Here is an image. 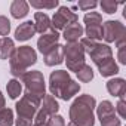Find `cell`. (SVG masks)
<instances>
[{"mask_svg": "<svg viewBox=\"0 0 126 126\" xmlns=\"http://www.w3.org/2000/svg\"><path fill=\"white\" fill-rule=\"evenodd\" d=\"M95 108H96V99L92 95L89 94L79 95L70 107V111H68L70 122L76 126H94Z\"/></svg>", "mask_w": 126, "mask_h": 126, "instance_id": "cell-1", "label": "cell"}, {"mask_svg": "<svg viewBox=\"0 0 126 126\" xmlns=\"http://www.w3.org/2000/svg\"><path fill=\"white\" fill-rule=\"evenodd\" d=\"M34 34H36L34 22L33 21H25V22H22V24H19L16 27V30H15V40H18V42H27Z\"/></svg>", "mask_w": 126, "mask_h": 126, "instance_id": "cell-13", "label": "cell"}, {"mask_svg": "<svg viewBox=\"0 0 126 126\" xmlns=\"http://www.w3.org/2000/svg\"><path fill=\"white\" fill-rule=\"evenodd\" d=\"M89 56H91V59L94 61V64L98 67L101 62H104L105 59H108V58H111L113 56V49L108 46V45H105V43H96V46L89 52Z\"/></svg>", "mask_w": 126, "mask_h": 126, "instance_id": "cell-10", "label": "cell"}, {"mask_svg": "<svg viewBox=\"0 0 126 126\" xmlns=\"http://www.w3.org/2000/svg\"><path fill=\"white\" fill-rule=\"evenodd\" d=\"M105 88L108 91V94L111 96H117V98H125L126 94V80L122 77H114L110 79L105 83Z\"/></svg>", "mask_w": 126, "mask_h": 126, "instance_id": "cell-11", "label": "cell"}, {"mask_svg": "<svg viewBox=\"0 0 126 126\" xmlns=\"http://www.w3.org/2000/svg\"><path fill=\"white\" fill-rule=\"evenodd\" d=\"M83 30H85V34L88 39L95 40V42L102 40V24L101 25H88Z\"/></svg>", "mask_w": 126, "mask_h": 126, "instance_id": "cell-23", "label": "cell"}, {"mask_svg": "<svg viewBox=\"0 0 126 126\" xmlns=\"http://www.w3.org/2000/svg\"><path fill=\"white\" fill-rule=\"evenodd\" d=\"M98 71L102 77H113L119 73V65L116 64V61L114 58H108L105 59L104 62H101V64L98 65Z\"/></svg>", "mask_w": 126, "mask_h": 126, "instance_id": "cell-17", "label": "cell"}, {"mask_svg": "<svg viewBox=\"0 0 126 126\" xmlns=\"http://www.w3.org/2000/svg\"><path fill=\"white\" fill-rule=\"evenodd\" d=\"M59 37H61V34L53 27H50L49 31L45 33V34H42L39 37V40H37V49H39V52L43 53V55H46L49 50H52L59 43Z\"/></svg>", "mask_w": 126, "mask_h": 126, "instance_id": "cell-9", "label": "cell"}, {"mask_svg": "<svg viewBox=\"0 0 126 126\" xmlns=\"http://www.w3.org/2000/svg\"><path fill=\"white\" fill-rule=\"evenodd\" d=\"M67 126H76V125H73V123H71V122H70V123H68V125H67Z\"/></svg>", "mask_w": 126, "mask_h": 126, "instance_id": "cell-36", "label": "cell"}, {"mask_svg": "<svg viewBox=\"0 0 126 126\" xmlns=\"http://www.w3.org/2000/svg\"><path fill=\"white\" fill-rule=\"evenodd\" d=\"M15 122L14 119V111L11 108H3L0 111V126H12Z\"/></svg>", "mask_w": 126, "mask_h": 126, "instance_id": "cell-25", "label": "cell"}, {"mask_svg": "<svg viewBox=\"0 0 126 126\" xmlns=\"http://www.w3.org/2000/svg\"><path fill=\"white\" fill-rule=\"evenodd\" d=\"M102 12L108 14V15H113L116 11H117V6H119V2H114V0H102L99 3Z\"/></svg>", "mask_w": 126, "mask_h": 126, "instance_id": "cell-27", "label": "cell"}, {"mask_svg": "<svg viewBox=\"0 0 126 126\" xmlns=\"http://www.w3.org/2000/svg\"><path fill=\"white\" fill-rule=\"evenodd\" d=\"M76 22H79L77 14L73 12L67 6H59L58 8V12H55L53 16H52V19H50V25L56 31L64 30L67 25H71V24H76Z\"/></svg>", "mask_w": 126, "mask_h": 126, "instance_id": "cell-6", "label": "cell"}, {"mask_svg": "<svg viewBox=\"0 0 126 126\" xmlns=\"http://www.w3.org/2000/svg\"><path fill=\"white\" fill-rule=\"evenodd\" d=\"M37 62V52L31 46H19L15 49L14 55L9 59L11 64V74L14 79L21 80L22 76L27 73V68Z\"/></svg>", "mask_w": 126, "mask_h": 126, "instance_id": "cell-2", "label": "cell"}, {"mask_svg": "<svg viewBox=\"0 0 126 126\" xmlns=\"http://www.w3.org/2000/svg\"><path fill=\"white\" fill-rule=\"evenodd\" d=\"M83 22L88 25H101L102 24V16L99 12H88L83 16Z\"/></svg>", "mask_w": 126, "mask_h": 126, "instance_id": "cell-26", "label": "cell"}, {"mask_svg": "<svg viewBox=\"0 0 126 126\" xmlns=\"http://www.w3.org/2000/svg\"><path fill=\"white\" fill-rule=\"evenodd\" d=\"M126 37V27L120 21H105L102 22V39L107 43H116L119 39ZM105 43V45H107Z\"/></svg>", "mask_w": 126, "mask_h": 126, "instance_id": "cell-8", "label": "cell"}, {"mask_svg": "<svg viewBox=\"0 0 126 126\" xmlns=\"http://www.w3.org/2000/svg\"><path fill=\"white\" fill-rule=\"evenodd\" d=\"M43 126H46V125H43Z\"/></svg>", "mask_w": 126, "mask_h": 126, "instance_id": "cell-37", "label": "cell"}, {"mask_svg": "<svg viewBox=\"0 0 126 126\" xmlns=\"http://www.w3.org/2000/svg\"><path fill=\"white\" fill-rule=\"evenodd\" d=\"M83 33H85V30H83L82 24L76 22V24L67 25L64 30H62V37L65 39L67 43H76L83 37Z\"/></svg>", "mask_w": 126, "mask_h": 126, "instance_id": "cell-12", "label": "cell"}, {"mask_svg": "<svg viewBox=\"0 0 126 126\" xmlns=\"http://www.w3.org/2000/svg\"><path fill=\"white\" fill-rule=\"evenodd\" d=\"M9 33H11V21L6 16L0 15V36L8 37Z\"/></svg>", "mask_w": 126, "mask_h": 126, "instance_id": "cell-30", "label": "cell"}, {"mask_svg": "<svg viewBox=\"0 0 126 126\" xmlns=\"http://www.w3.org/2000/svg\"><path fill=\"white\" fill-rule=\"evenodd\" d=\"M6 91H8V95L11 99H16V98H19V95L22 92V83L16 79H11L6 83Z\"/></svg>", "mask_w": 126, "mask_h": 126, "instance_id": "cell-21", "label": "cell"}, {"mask_svg": "<svg viewBox=\"0 0 126 126\" xmlns=\"http://www.w3.org/2000/svg\"><path fill=\"white\" fill-rule=\"evenodd\" d=\"M21 82L24 83L25 86V91L24 94H28V95H33L36 96L37 99H43V96L46 95V85H45V77H43V73L39 71V70H31V71H27Z\"/></svg>", "mask_w": 126, "mask_h": 126, "instance_id": "cell-3", "label": "cell"}, {"mask_svg": "<svg viewBox=\"0 0 126 126\" xmlns=\"http://www.w3.org/2000/svg\"><path fill=\"white\" fill-rule=\"evenodd\" d=\"M99 123H101V126H122V120L116 116V113L111 114V116H107V117L101 119Z\"/></svg>", "mask_w": 126, "mask_h": 126, "instance_id": "cell-28", "label": "cell"}, {"mask_svg": "<svg viewBox=\"0 0 126 126\" xmlns=\"http://www.w3.org/2000/svg\"><path fill=\"white\" fill-rule=\"evenodd\" d=\"M46 126H65V120H64V117L59 116V114H53V116H50L47 119Z\"/></svg>", "mask_w": 126, "mask_h": 126, "instance_id": "cell-31", "label": "cell"}, {"mask_svg": "<svg viewBox=\"0 0 126 126\" xmlns=\"http://www.w3.org/2000/svg\"><path fill=\"white\" fill-rule=\"evenodd\" d=\"M43 61L47 67H55L64 62V56H62V45H56L52 50H49L46 55H43Z\"/></svg>", "mask_w": 126, "mask_h": 126, "instance_id": "cell-14", "label": "cell"}, {"mask_svg": "<svg viewBox=\"0 0 126 126\" xmlns=\"http://www.w3.org/2000/svg\"><path fill=\"white\" fill-rule=\"evenodd\" d=\"M77 6H79V9H80V11L88 12V11H91V9H95V8L98 6V3H96V2H91V0H88V2L82 0V2H79V3H77Z\"/></svg>", "mask_w": 126, "mask_h": 126, "instance_id": "cell-33", "label": "cell"}, {"mask_svg": "<svg viewBox=\"0 0 126 126\" xmlns=\"http://www.w3.org/2000/svg\"><path fill=\"white\" fill-rule=\"evenodd\" d=\"M117 59H119L120 64L126 65V46L117 47Z\"/></svg>", "mask_w": 126, "mask_h": 126, "instance_id": "cell-34", "label": "cell"}, {"mask_svg": "<svg viewBox=\"0 0 126 126\" xmlns=\"http://www.w3.org/2000/svg\"><path fill=\"white\" fill-rule=\"evenodd\" d=\"M116 113L119 114V119H126V102H125V98H119V102L117 105L114 107Z\"/></svg>", "mask_w": 126, "mask_h": 126, "instance_id": "cell-32", "label": "cell"}, {"mask_svg": "<svg viewBox=\"0 0 126 126\" xmlns=\"http://www.w3.org/2000/svg\"><path fill=\"white\" fill-rule=\"evenodd\" d=\"M116 113V110H114V105L110 102V101H101L98 105H96V116H98V119L101 120V119H104V117H107V116H111V114H114Z\"/></svg>", "mask_w": 126, "mask_h": 126, "instance_id": "cell-22", "label": "cell"}, {"mask_svg": "<svg viewBox=\"0 0 126 126\" xmlns=\"http://www.w3.org/2000/svg\"><path fill=\"white\" fill-rule=\"evenodd\" d=\"M40 108L50 117V116H53V114L58 113L59 104H58L56 98L49 94V95H45V96H43V99H42V102H40Z\"/></svg>", "mask_w": 126, "mask_h": 126, "instance_id": "cell-18", "label": "cell"}, {"mask_svg": "<svg viewBox=\"0 0 126 126\" xmlns=\"http://www.w3.org/2000/svg\"><path fill=\"white\" fill-rule=\"evenodd\" d=\"M71 80L70 73L67 70H55L49 76V92L52 96L59 98L62 89L65 88V85Z\"/></svg>", "mask_w": 126, "mask_h": 126, "instance_id": "cell-7", "label": "cell"}, {"mask_svg": "<svg viewBox=\"0 0 126 126\" xmlns=\"http://www.w3.org/2000/svg\"><path fill=\"white\" fill-rule=\"evenodd\" d=\"M40 99H37L33 95L24 94L21 96L19 101H16L15 104V110H16V117L18 119H25V120H31L34 119L37 110L40 108Z\"/></svg>", "mask_w": 126, "mask_h": 126, "instance_id": "cell-5", "label": "cell"}, {"mask_svg": "<svg viewBox=\"0 0 126 126\" xmlns=\"http://www.w3.org/2000/svg\"><path fill=\"white\" fill-rule=\"evenodd\" d=\"M62 56L67 62V70L77 73L86 62H85V50L79 42L65 43L62 46Z\"/></svg>", "mask_w": 126, "mask_h": 126, "instance_id": "cell-4", "label": "cell"}, {"mask_svg": "<svg viewBox=\"0 0 126 126\" xmlns=\"http://www.w3.org/2000/svg\"><path fill=\"white\" fill-rule=\"evenodd\" d=\"M79 91H80V83H77L76 80L71 79V80L65 85V88L62 89L59 98H61V99H64V101H68V99H71L74 95H77Z\"/></svg>", "mask_w": 126, "mask_h": 126, "instance_id": "cell-20", "label": "cell"}, {"mask_svg": "<svg viewBox=\"0 0 126 126\" xmlns=\"http://www.w3.org/2000/svg\"><path fill=\"white\" fill-rule=\"evenodd\" d=\"M15 49V42L11 37H3L0 40V59H11Z\"/></svg>", "mask_w": 126, "mask_h": 126, "instance_id": "cell-19", "label": "cell"}, {"mask_svg": "<svg viewBox=\"0 0 126 126\" xmlns=\"http://www.w3.org/2000/svg\"><path fill=\"white\" fill-rule=\"evenodd\" d=\"M34 28H36V33L39 34H45L49 31V28L52 27L50 25V18L45 14V12H36L34 14Z\"/></svg>", "mask_w": 126, "mask_h": 126, "instance_id": "cell-15", "label": "cell"}, {"mask_svg": "<svg viewBox=\"0 0 126 126\" xmlns=\"http://www.w3.org/2000/svg\"><path fill=\"white\" fill-rule=\"evenodd\" d=\"M5 105H6V99H5V95H3V92L0 91V111H2V110L5 108Z\"/></svg>", "mask_w": 126, "mask_h": 126, "instance_id": "cell-35", "label": "cell"}, {"mask_svg": "<svg viewBox=\"0 0 126 126\" xmlns=\"http://www.w3.org/2000/svg\"><path fill=\"white\" fill-rule=\"evenodd\" d=\"M0 40H2V39H0Z\"/></svg>", "mask_w": 126, "mask_h": 126, "instance_id": "cell-38", "label": "cell"}, {"mask_svg": "<svg viewBox=\"0 0 126 126\" xmlns=\"http://www.w3.org/2000/svg\"><path fill=\"white\" fill-rule=\"evenodd\" d=\"M76 74H77L79 82H82V83H89V82L94 79V70H92V67L88 65V64H85Z\"/></svg>", "mask_w": 126, "mask_h": 126, "instance_id": "cell-24", "label": "cell"}, {"mask_svg": "<svg viewBox=\"0 0 126 126\" xmlns=\"http://www.w3.org/2000/svg\"><path fill=\"white\" fill-rule=\"evenodd\" d=\"M30 12V6L25 0H14L11 5V15L15 19H22L28 15Z\"/></svg>", "mask_w": 126, "mask_h": 126, "instance_id": "cell-16", "label": "cell"}, {"mask_svg": "<svg viewBox=\"0 0 126 126\" xmlns=\"http://www.w3.org/2000/svg\"><path fill=\"white\" fill-rule=\"evenodd\" d=\"M58 5H59L58 0H53V2H49V3H45V2H34V0H33V2L28 3V6L36 8V9H55Z\"/></svg>", "mask_w": 126, "mask_h": 126, "instance_id": "cell-29", "label": "cell"}]
</instances>
